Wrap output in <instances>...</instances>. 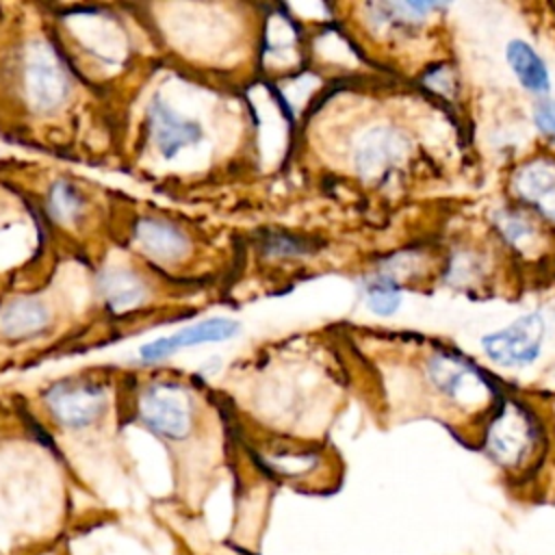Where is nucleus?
<instances>
[{
  "label": "nucleus",
  "mask_w": 555,
  "mask_h": 555,
  "mask_svg": "<svg viewBox=\"0 0 555 555\" xmlns=\"http://www.w3.org/2000/svg\"><path fill=\"white\" fill-rule=\"evenodd\" d=\"M540 423L522 401L499 397L486 412L483 453L505 470L522 468L540 447Z\"/></svg>",
  "instance_id": "nucleus-1"
},
{
  "label": "nucleus",
  "mask_w": 555,
  "mask_h": 555,
  "mask_svg": "<svg viewBox=\"0 0 555 555\" xmlns=\"http://www.w3.org/2000/svg\"><path fill=\"white\" fill-rule=\"evenodd\" d=\"M74 85L63 56L46 41H33L20 61V93L35 115H54L72 98Z\"/></svg>",
  "instance_id": "nucleus-2"
},
{
  "label": "nucleus",
  "mask_w": 555,
  "mask_h": 555,
  "mask_svg": "<svg viewBox=\"0 0 555 555\" xmlns=\"http://www.w3.org/2000/svg\"><path fill=\"white\" fill-rule=\"evenodd\" d=\"M425 377L455 408L490 410L499 399L488 373L455 349H434L425 360Z\"/></svg>",
  "instance_id": "nucleus-3"
},
{
  "label": "nucleus",
  "mask_w": 555,
  "mask_h": 555,
  "mask_svg": "<svg viewBox=\"0 0 555 555\" xmlns=\"http://www.w3.org/2000/svg\"><path fill=\"white\" fill-rule=\"evenodd\" d=\"M546 321L542 312L531 310L507 325L479 336V349L483 358L503 371H522L533 366L544 347Z\"/></svg>",
  "instance_id": "nucleus-4"
},
{
  "label": "nucleus",
  "mask_w": 555,
  "mask_h": 555,
  "mask_svg": "<svg viewBox=\"0 0 555 555\" xmlns=\"http://www.w3.org/2000/svg\"><path fill=\"white\" fill-rule=\"evenodd\" d=\"M410 154L408 134L395 124L377 121L364 126L351 143L353 173L364 182L388 180Z\"/></svg>",
  "instance_id": "nucleus-5"
},
{
  "label": "nucleus",
  "mask_w": 555,
  "mask_h": 555,
  "mask_svg": "<svg viewBox=\"0 0 555 555\" xmlns=\"http://www.w3.org/2000/svg\"><path fill=\"white\" fill-rule=\"evenodd\" d=\"M139 421L165 440L189 436L195 418L191 395L176 382H152L137 399Z\"/></svg>",
  "instance_id": "nucleus-6"
},
{
  "label": "nucleus",
  "mask_w": 555,
  "mask_h": 555,
  "mask_svg": "<svg viewBox=\"0 0 555 555\" xmlns=\"http://www.w3.org/2000/svg\"><path fill=\"white\" fill-rule=\"evenodd\" d=\"M43 405L56 425L65 429H85L106 412L108 390L95 379H59L46 388Z\"/></svg>",
  "instance_id": "nucleus-7"
},
{
  "label": "nucleus",
  "mask_w": 555,
  "mask_h": 555,
  "mask_svg": "<svg viewBox=\"0 0 555 555\" xmlns=\"http://www.w3.org/2000/svg\"><path fill=\"white\" fill-rule=\"evenodd\" d=\"M147 139L163 160H173L182 152L199 147L206 141V128L199 117L178 111L160 91L147 102Z\"/></svg>",
  "instance_id": "nucleus-8"
},
{
  "label": "nucleus",
  "mask_w": 555,
  "mask_h": 555,
  "mask_svg": "<svg viewBox=\"0 0 555 555\" xmlns=\"http://www.w3.org/2000/svg\"><path fill=\"white\" fill-rule=\"evenodd\" d=\"M509 202L531 210L555 230V152L522 158L509 173Z\"/></svg>",
  "instance_id": "nucleus-9"
},
{
  "label": "nucleus",
  "mask_w": 555,
  "mask_h": 555,
  "mask_svg": "<svg viewBox=\"0 0 555 555\" xmlns=\"http://www.w3.org/2000/svg\"><path fill=\"white\" fill-rule=\"evenodd\" d=\"M492 228L501 243L522 260L540 258L551 243V225H546L531 210L509 202L501 206L492 217Z\"/></svg>",
  "instance_id": "nucleus-10"
},
{
  "label": "nucleus",
  "mask_w": 555,
  "mask_h": 555,
  "mask_svg": "<svg viewBox=\"0 0 555 555\" xmlns=\"http://www.w3.org/2000/svg\"><path fill=\"white\" fill-rule=\"evenodd\" d=\"M132 241L158 264H178L193 251V241L186 230L154 215H143L132 223Z\"/></svg>",
  "instance_id": "nucleus-11"
},
{
  "label": "nucleus",
  "mask_w": 555,
  "mask_h": 555,
  "mask_svg": "<svg viewBox=\"0 0 555 555\" xmlns=\"http://www.w3.org/2000/svg\"><path fill=\"white\" fill-rule=\"evenodd\" d=\"M234 334H238V323L232 319H204L191 327H184L171 336L165 338H156L147 345H143L139 349L141 360L145 362H158L165 360L169 356H173L176 351L191 347V345H199V343H223L228 338H232Z\"/></svg>",
  "instance_id": "nucleus-12"
},
{
  "label": "nucleus",
  "mask_w": 555,
  "mask_h": 555,
  "mask_svg": "<svg viewBox=\"0 0 555 555\" xmlns=\"http://www.w3.org/2000/svg\"><path fill=\"white\" fill-rule=\"evenodd\" d=\"M50 325L52 310L35 295H20L0 306V336L7 340H28L41 336Z\"/></svg>",
  "instance_id": "nucleus-13"
},
{
  "label": "nucleus",
  "mask_w": 555,
  "mask_h": 555,
  "mask_svg": "<svg viewBox=\"0 0 555 555\" xmlns=\"http://www.w3.org/2000/svg\"><path fill=\"white\" fill-rule=\"evenodd\" d=\"M505 63L514 76V80L520 85V89L535 100L548 98L553 89V78L546 61L542 54L520 37H514L505 43Z\"/></svg>",
  "instance_id": "nucleus-14"
},
{
  "label": "nucleus",
  "mask_w": 555,
  "mask_h": 555,
  "mask_svg": "<svg viewBox=\"0 0 555 555\" xmlns=\"http://www.w3.org/2000/svg\"><path fill=\"white\" fill-rule=\"evenodd\" d=\"M98 291L111 312H128L147 297V284L130 269L113 267L100 273Z\"/></svg>",
  "instance_id": "nucleus-15"
},
{
  "label": "nucleus",
  "mask_w": 555,
  "mask_h": 555,
  "mask_svg": "<svg viewBox=\"0 0 555 555\" xmlns=\"http://www.w3.org/2000/svg\"><path fill=\"white\" fill-rule=\"evenodd\" d=\"M46 210L56 225L78 228L89 212V202L74 182L59 178L46 191Z\"/></svg>",
  "instance_id": "nucleus-16"
},
{
  "label": "nucleus",
  "mask_w": 555,
  "mask_h": 555,
  "mask_svg": "<svg viewBox=\"0 0 555 555\" xmlns=\"http://www.w3.org/2000/svg\"><path fill=\"white\" fill-rule=\"evenodd\" d=\"M364 301L375 317H392L403 304V286L384 273H377L364 284Z\"/></svg>",
  "instance_id": "nucleus-17"
},
{
  "label": "nucleus",
  "mask_w": 555,
  "mask_h": 555,
  "mask_svg": "<svg viewBox=\"0 0 555 555\" xmlns=\"http://www.w3.org/2000/svg\"><path fill=\"white\" fill-rule=\"evenodd\" d=\"M531 124L542 137L555 141V98H540L533 102Z\"/></svg>",
  "instance_id": "nucleus-18"
},
{
  "label": "nucleus",
  "mask_w": 555,
  "mask_h": 555,
  "mask_svg": "<svg viewBox=\"0 0 555 555\" xmlns=\"http://www.w3.org/2000/svg\"><path fill=\"white\" fill-rule=\"evenodd\" d=\"M264 249L269 254H278V256H301L310 251V245L293 234H269V238L264 241Z\"/></svg>",
  "instance_id": "nucleus-19"
}]
</instances>
